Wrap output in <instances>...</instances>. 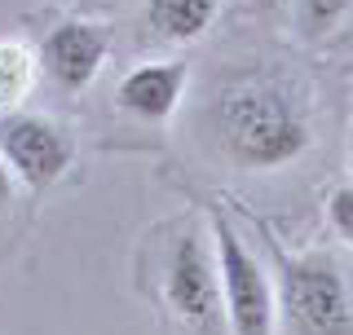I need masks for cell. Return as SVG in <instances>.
<instances>
[{
  "label": "cell",
  "mask_w": 353,
  "mask_h": 335,
  "mask_svg": "<svg viewBox=\"0 0 353 335\" xmlns=\"http://www.w3.org/2000/svg\"><path fill=\"white\" fill-rule=\"evenodd\" d=\"M216 137L239 168L270 172L309 150V119L287 84L248 75L216 97Z\"/></svg>",
  "instance_id": "6da1fadb"
},
{
  "label": "cell",
  "mask_w": 353,
  "mask_h": 335,
  "mask_svg": "<svg viewBox=\"0 0 353 335\" xmlns=\"http://www.w3.org/2000/svg\"><path fill=\"white\" fill-rule=\"evenodd\" d=\"M279 256V300L301 335H353V296L331 256Z\"/></svg>",
  "instance_id": "7a4b0ae2"
},
{
  "label": "cell",
  "mask_w": 353,
  "mask_h": 335,
  "mask_svg": "<svg viewBox=\"0 0 353 335\" xmlns=\"http://www.w3.org/2000/svg\"><path fill=\"white\" fill-rule=\"evenodd\" d=\"M216 238V274H221V305H225L234 335H274L279 318V287L270 283L265 265L248 252V243L234 234L225 216H212Z\"/></svg>",
  "instance_id": "3957f363"
},
{
  "label": "cell",
  "mask_w": 353,
  "mask_h": 335,
  "mask_svg": "<svg viewBox=\"0 0 353 335\" xmlns=\"http://www.w3.org/2000/svg\"><path fill=\"white\" fill-rule=\"evenodd\" d=\"M163 296H168L172 314L194 331H212L221 314V274L216 256H208L199 234H181L168 256V278H163Z\"/></svg>",
  "instance_id": "277c9868"
},
{
  "label": "cell",
  "mask_w": 353,
  "mask_h": 335,
  "mask_svg": "<svg viewBox=\"0 0 353 335\" xmlns=\"http://www.w3.org/2000/svg\"><path fill=\"white\" fill-rule=\"evenodd\" d=\"M0 159L22 185L44 190L71 168V137L44 115H5L0 119Z\"/></svg>",
  "instance_id": "5b68a950"
},
{
  "label": "cell",
  "mask_w": 353,
  "mask_h": 335,
  "mask_svg": "<svg viewBox=\"0 0 353 335\" xmlns=\"http://www.w3.org/2000/svg\"><path fill=\"white\" fill-rule=\"evenodd\" d=\"M110 53V31L102 22H58L40 44V62L62 88L80 93V88L102 71Z\"/></svg>",
  "instance_id": "8992f818"
},
{
  "label": "cell",
  "mask_w": 353,
  "mask_h": 335,
  "mask_svg": "<svg viewBox=\"0 0 353 335\" xmlns=\"http://www.w3.org/2000/svg\"><path fill=\"white\" fill-rule=\"evenodd\" d=\"M185 80H190V66L181 58L141 62L119 80L115 102H119V110H128V115L146 119V124H159V119H168L176 110V102H181V93H185Z\"/></svg>",
  "instance_id": "52a82bcc"
},
{
  "label": "cell",
  "mask_w": 353,
  "mask_h": 335,
  "mask_svg": "<svg viewBox=\"0 0 353 335\" xmlns=\"http://www.w3.org/2000/svg\"><path fill=\"white\" fill-rule=\"evenodd\" d=\"M221 0H146V31L163 44H190L216 22Z\"/></svg>",
  "instance_id": "ba28073f"
},
{
  "label": "cell",
  "mask_w": 353,
  "mask_h": 335,
  "mask_svg": "<svg viewBox=\"0 0 353 335\" xmlns=\"http://www.w3.org/2000/svg\"><path fill=\"white\" fill-rule=\"evenodd\" d=\"M292 14L305 40H323L353 14V0H292Z\"/></svg>",
  "instance_id": "9c48e42d"
},
{
  "label": "cell",
  "mask_w": 353,
  "mask_h": 335,
  "mask_svg": "<svg viewBox=\"0 0 353 335\" xmlns=\"http://www.w3.org/2000/svg\"><path fill=\"white\" fill-rule=\"evenodd\" d=\"M18 88H27V49L0 44V97H14Z\"/></svg>",
  "instance_id": "30bf717a"
},
{
  "label": "cell",
  "mask_w": 353,
  "mask_h": 335,
  "mask_svg": "<svg viewBox=\"0 0 353 335\" xmlns=\"http://www.w3.org/2000/svg\"><path fill=\"white\" fill-rule=\"evenodd\" d=\"M327 221H331V230L353 247V185H340L336 194L327 199Z\"/></svg>",
  "instance_id": "8fae6325"
},
{
  "label": "cell",
  "mask_w": 353,
  "mask_h": 335,
  "mask_svg": "<svg viewBox=\"0 0 353 335\" xmlns=\"http://www.w3.org/2000/svg\"><path fill=\"white\" fill-rule=\"evenodd\" d=\"M9 199H14V176H9V163L0 159V207H5Z\"/></svg>",
  "instance_id": "7c38bea8"
},
{
  "label": "cell",
  "mask_w": 353,
  "mask_h": 335,
  "mask_svg": "<svg viewBox=\"0 0 353 335\" xmlns=\"http://www.w3.org/2000/svg\"><path fill=\"white\" fill-rule=\"evenodd\" d=\"M349 168H353V132H349Z\"/></svg>",
  "instance_id": "4fadbf2b"
}]
</instances>
